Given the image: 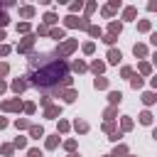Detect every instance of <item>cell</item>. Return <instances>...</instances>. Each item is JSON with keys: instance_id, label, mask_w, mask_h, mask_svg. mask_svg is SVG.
<instances>
[{"instance_id": "cell-7", "label": "cell", "mask_w": 157, "mask_h": 157, "mask_svg": "<svg viewBox=\"0 0 157 157\" xmlns=\"http://www.w3.org/2000/svg\"><path fill=\"white\" fill-rule=\"evenodd\" d=\"M27 86H29V83H27V78H25V76H17V78H12V83H10V88H12V93H15V96L25 93V91H27Z\"/></svg>"}, {"instance_id": "cell-28", "label": "cell", "mask_w": 157, "mask_h": 157, "mask_svg": "<svg viewBox=\"0 0 157 157\" xmlns=\"http://www.w3.org/2000/svg\"><path fill=\"white\" fill-rule=\"evenodd\" d=\"M86 32H88L91 42H93V39H101V37H103V29H101L98 25H88V29H86Z\"/></svg>"}, {"instance_id": "cell-23", "label": "cell", "mask_w": 157, "mask_h": 157, "mask_svg": "<svg viewBox=\"0 0 157 157\" xmlns=\"http://www.w3.org/2000/svg\"><path fill=\"white\" fill-rule=\"evenodd\" d=\"M132 128H135L132 118H130V115H120V132H130Z\"/></svg>"}, {"instance_id": "cell-9", "label": "cell", "mask_w": 157, "mask_h": 157, "mask_svg": "<svg viewBox=\"0 0 157 157\" xmlns=\"http://www.w3.org/2000/svg\"><path fill=\"white\" fill-rule=\"evenodd\" d=\"M137 17V7L135 5H125L123 7V17H120V22H132Z\"/></svg>"}, {"instance_id": "cell-50", "label": "cell", "mask_w": 157, "mask_h": 157, "mask_svg": "<svg viewBox=\"0 0 157 157\" xmlns=\"http://www.w3.org/2000/svg\"><path fill=\"white\" fill-rule=\"evenodd\" d=\"M7 74H10V64L7 61H0V78H5Z\"/></svg>"}, {"instance_id": "cell-55", "label": "cell", "mask_w": 157, "mask_h": 157, "mask_svg": "<svg viewBox=\"0 0 157 157\" xmlns=\"http://www.w3.org/2000/svg\"><path fill=\"white\" fill-rule=\"evenodd\" d=\"M7 125H10V123H7V118H2V115H0V130H5Z\"/></svg>"}, {"instance_id": "cell-45", "label": "cell", "mask_w": 157, "mask_h": 157, "mask_svg": "<svg viewBox=\"0 0 157 157\" xmlns=\"http://www.w3.org/2000/svg\"><path fill=\"white\" fill-rule=\"evenodd\" d=\"M88 25H91V17H83V15H81V17H78V27H76V29H83V32H86V29H88Z\"/></svg>"}, {"instance_id": "cell-33", "label": "cell", "mask_w": 157, "mask_h": 157, "mask_svg": "<svg viewBox=\"0 0 157 157\" xmlns=\"http://www.w3.org/2000/svg\"><path fill=\"white\" fill-rule=\"evenodd\" d=\"M101 130H103V132H108V135H113V132L118 130V123H115V120H105V123L101 125Z\"/></svg>"}, {"instance_id": "cell-24", "label": "cell", "mask_w": 157, "mask_h": 157, "mask_svg": "<svg viewBox=\"0 0 157 157\" xmlns=\"http://www.w3.org/2000/svg\"><path fill=\"white\" fill-rule=\"evenodd\" d=\"M69 130H71V123H69L66 118H59V120H56V135H66Z\"/></svg>"}, {"instance_id": "cell-59", "label": "cell", "mask_w": 157, "mask_h": 157, "mask_svg": "<svg viewBox=\"0 0 157 157\" xmlns=\"http://www.w3.org/2000/svg\"><path fill=\"white\" fill-rule=\"evenodd\" d=\"M128 157H135V155H128Z\"/></svg>"}, {"instance_id": "cell-27", "label": "cell", "mask_w": 157, "mask_h": 157, "mask_svg": "<svg viewBox=\"0 0 157 157\" xmlns=\"http://www.w3.org/2000/svg\"><path fill=\"white\" fill-rule=\"evenodd\" d=\"M78 27V17L76 15H66L64 17V29H76Z\"/></svg>"}, {"instance_id": "cell-21", "label": "cell", "mask_w": 157, "mask_h": 157, "mask_svg": "<svg viewBox=\"0 0 157 157\" xmlns=\"http://www.w3.org/2000/svg\"><path fill=\"white\" fill-rule=\"evenodd\" d=\"M108 103L118 108V105L123 103V91H108Z\"/></svg>"}, {"instance_id": "cell-4", "label": "cell", "mask_w": 157, "mask_h": 157, "mask_svg": "<svg viewBox=\"0 0 157 157\" xmlns=\"http://www.w3.org/2000/svg\"><path fill=\"white\" fill-rule=\"evenodd\" d=\"M22 103H25V101H22L20 96H17V98H7V101L0 103V110H2V113H20V110H22Z\"/></svg>"}, {"instance_id": "cell-40", "label": "cell", "mask_w": 157, "mask_h": 157, "mask_svg": "<svg viewBox=\"0 0 157 157\" xmlns=\"http://www.w3.org/2000/svg\"><path fill=\"white\" fill-rule=\"evenodd\" d=\"M29 32H32L29 22H17V34H29Z\"/></svg>"}, {"instance_id": "cell-53", "label": "cell", "mask_w": 157, "mask_h": 157, "mask_svg": "<svg viewBox=\"0 0 157 157\" xmlns=\"http://www.w3.org/2000/svg\"><path fill=\"white\" fill-rule=\"evenodd\" d=\"M27 157H44V155H42L39 147H29V150H27Z\"/></svg>"}, {"instance_id": "cell-1", "label": "cell", "mask_w": 157, "mask_h": 157, "mask_svg": "<svg viewBox=\"0 0 157 157\" xmlns=\"http://www.w3.org/2000/svg\"><path fill=\"white\" fill-rule=\"evenodd\" d=\"M64 76H69V61L56 56V59H49L44 66L29 71L25 78H27V83L34 86V88H44V91L52 88V91H54V88L61 83Z\"/></svg>"}, {"instance_id": "cell-16", "label": "cell", "mask_w": 157, "mask_h": 157, "mask_svg": "<svg viewBox=\"0 0 157 157\" xmlns=\"http://www.w3.org/2000/svg\"><path fill=\"white\" fill-rule=\"evenodd\" d=\"M59 142H61V140H59L56 132H54V135H44V150H56Z\"/></svg>"}, {"instance_id": "cell-18", "label": "cell", "mask_w": 157, "mask_h": 157, "mask_svg": "<svg viewBox=\"0 0 157 157\" xmlns=\"http://www.w3.org/2000/svg\"><path fill=\"white\" fill-rule=\"evenodd\" d=\"M120 32H123V22H120V20H110V22H108V34L120 37Z\"/></svg>"}, {"instance_id": "cell-5", "label": "cell", "mask_w": 157, "mask_h": 157, "mask_svg": "<svg viewBox=\"0 0 157 157\" xmlns=\"http://www.w3.org/2000/svg\"><path fill=\"white\" fill-rule=\"evenodd\" d=\"M54 96L61 98L64 103H74V101L78 98V91H76V88H64V91H54Z\"/></svg>"}, {"instance_id": "cell-11", "label": "cell", "mask_w": 157, "mask_h": 157, "mask_svg": "<svg viewBox=\"0 0 157 157\" xmlns=\"http://www.w3.org/2000/svg\"><path fill=\"white\" fill-rule=\"evenodd\" d=\"M34 15H37V7H34V5H20V17H22L25 22L32 20Z\"/></svg>"}, {"instance_id": "cell-17", "label": "cell", "mask_w": 157, "mask_h": 157, "mask_svg": "<svg viewBox=\"0 0 157 157\" xmlns=\"http://www.w3.org/2000/svg\"><path fill=\"white\" fill-rule=\"evenodd\" d=\"M128 155H130V150H128L125 142H118V145L113 147V152H110V157H128Z\"/></svg>"}, {"instance_id": "cell-26", "label": "cell", "mask_w": 157, "mask_h": 157, "mask_svg": "<svg viewBox=\"0 0 157 157\" xmlns=\"http://www.w3.org/2000/svg\"><path fill=\"white\" fill-rule=\"evenodd\" d=\"M137 76H152V64L150 61H140L137 64Z\"/></svg>"}, {"instance_id": "cell-12", "label": "cell", "mask_w": 157, "mask_h": 157, "mask_svg": "<svg viewBox=\"0 0 157 157\" xmlns=\"http://www.w3.org/2000/svg\"><path fill=\"white\" fill-rule=\"evenodd\" d=\"M47 37H52V39H56V42H64V39H66V29H64V27H49Z\"/></svg>"}, {"instance_id": "cell-57", "label": "cell", "mask_w": 157, "mask_h": 157, "mask_svg": "<svg viewBox=\"0 0 157 157\" xmlns=\"http://www.w3.org/2000/svg\"><path fill=\"white\" fill-rule=\"evenodd\" d=\"M5 39H7V34H5V29H0V44H2Z\"/></svg>"}, {"instance_id": "cell-2", "label": "cell", "mask_w": 157, "mask_h": 157, "mask_svg": "<svg viewBox=\"0 0 157 157\" xmlns=\"http://www.w3.org/2000/svg\"><path fill=\"white\" fill-rule=\"evenodd\" d=\"M78 49V39H64V42H59L56 44V49H54V56H59V59H66V56H71L74 52Z\"/></svg>"}, {"instance_id": "cell-43", "label": "cell", "mask_w": 157, "mask_h": 157, "mask_svg": "<svg viewBox=\"0 0 157 157\" xmlns=\"http://www.w3.org/2000/svg\"><path fill=\"white\" fill-rule=\"evenodd\" d=\"M101 42H103V44H108V49H110V47L118 42V37H115V34H103V37H101Z\"/></svg>"}, {"instance_id": "cell-19", "label": "cell", "mask_w": 157, "mask_h": 157, "mask_svg": "<svg viewBox=\"0 0 157 157\" xmlns=\"http://www.w3.org/2000/svg\"><path fill=\"white\" fill-rule=\"evenodd\" d=\"M96 76H103V71H105V61H101V59H93L91 61V66H88Z\"/></svg>"}, {"instance_id": "cell-60", "label": "cell", "mask_w": 157, "mask_h": 157, "mask_svg": "<svg viewBox=\"0 0 157 157\" xmlns=\"http://www.w3.org/2000/svg\"><path fill=\"white\" fill-rule=\"evenodd\" d=\"M103 157H110V155H103Z\"/></svg>"}, {"instance_id": "cell-35", "label": "cell", "mask_w": 157, "mask_h": 157, "mask_svg": "<svg viewBox=\"0 0 157 157\" xmlns=\"http://www.w3.org/2000/svg\"><path fill=\"white\" fill-rule=\"evenodd\" d=\"M103 118H105V120H115V118H118V108H115V105H108V108L103 110Z\"/></svg>"}, {"instance_id": "cell-46", "label": "cell", "mask_w": 157, "mask_h": 157, "mask_svg": "<svg viewBox=\"0 0 157 157\" xmlns=\"http://www.w3.org/2000/svg\"><path fill=\"white\" fill-rule=\"evenodd\" d=\"M47 32H49V27H44L42 22L37 25V29H34V37H47Z\"/></svg>"}, {"instance_id": "cell-51", "label": "cell", "mask_w": 157, "mask_h": 157, "mask_svg": "<svg viewBox=\"0 0 157 157\" xmlns=\"http://www.w3.org/2000/svg\"><path fill=\"white\" fill-rule=\"evenodd\" d=\"M39 105H42V108H47V105H52V96H49V93H44V96L39 98Z\"/></svg>"}, {"instance_id": "cell-38", "label": "cell", "mask_w": 157, "mask_h": 157, "mask_svg": "<svg viewBox=\"0 0 157 157\" xmlns=\"http://www.w3.org/2000/svg\"><path fill=\"white\" fill-rule=\"evenodd\" d=\"M81 52H83L86 56H91V54L96 52V42H83V44H81Z\"/></svg>"}, {"instance_id": "cell-14", "label": "cell", "mask_w": 157, "mask_h": 157, "mask_svg": "<svg viewBox=\"0 0 157 157\" xmlns=\"http://www.w3.org/2000/svg\"><path fill=\"white\" fill-rule=\"evenodd\" d=\"M132 54H135L137 59H147V56H150V49H147V44H142V42H137V44L132 47Z\"/></svg>"}, {"instance_id": "cell-49", "label": "cell", "mask_w": 157, "mask_h": 157, "mask_svg": "<svg viewBox=\"0 0 157 157\" xmlns=\"http://www.w3.org/2000/svg\"><path fill=\"white\" fill-rule=\"evenodd\" d=\"M108 140H110V142H113V145H118V142H120V140H123V132H120V130H115V132H113V135H108Z\"/></svg>"}, {"instance_id": "cell-42", "label": "cell", "mask_w": 157, "mask_h": 157, "mask_svg": "<svg viewBox=\"0 0 157 157\" xmlns=\"http://www.w3.org/2000/svg\"><path fill=\"white\" fill-rule=\"evenodd\" d=\"M12 147H15V150H25V147H27V137L17 135V137H15V142H12Z\"/></svg>"}, {"instance_id": "cell-20", "label": "cell", "mask_w": 157, "mask_h": 157, "mask_svg": "<svg viewBox=\"0 0 157 157\" xmlns=\"http://www.w3.org/2000/svg\"><path fill=\"white\" fill-rule=\"evenodd\" d=\"M108 86H110V81H108L105 76H96V78H93V88H96V91H108Z\"/></svg>"}, {"instance_id": "cell-58", "label": "cell", "mask_w": 157, "mask_h": 157, "mask_svg": "<svg viewBox=\"0 0 157 157\" xmlns=\"http://www.w3.org/2000/svg\"><path fill=\"white\" fill-rule=\"evenodd\" d=\"M66 157H81V155H78V152H69Z\"/></svg>"}, {"instance_id": "cell-6", "label": "cell", "mask_w": 157, "mask_h": 157, "mask_svg": "<svg viewBox=\"0 0 157 157\" xmlns=\"http://www.w3.org/2000/svg\"><path fill=\"white\" fill-rule=\"evenodd\" d=\"M123 61V52L120 49H115V47H110L108 52H105V64H113V66H118Z\"/></svg>"}, {"instance_id": "cell-36", "label": "cell", "mask_w": 157, "mask_h": 157, "mask_svg": "<svg viewBox=\"0 0 157 157\" xmlns=\"http://www.w3.org/2000/svg\"><path fill=\"white\" fill-rule=\"evenodd\" d=\"M76 145H78V142H76V137H69V140H64V142H61V147H64L66 152H76Z\"/></svg>"}, {"instance_id": "cell-41", "label": "cell", "mask_w": 157, "mask_h": 157, "mask_svg": "<svg viewBox=\"0 0 157 157\" xmlns=\"http://www.w3.org/2000/svg\"><path fill=\"white\" fill-rule=\"evenodd\" d=\"M29 125H32V123H29L27 118H17V120H15V128H17V130H29Z\"/></svg>"}, {"instance_id": "cell-10", "label": "cell", "mask_w": 157, "mask_h": 157, "mask_svg": "<svg viewBox=\"0 0 157 157\" xmlns=\"http://www.w3.org/2000/svg\"><path fill=\"white\" fill-rule=\"evenodd\" d=\"M56 22H59V15H56L54 10H49V12L42 15V25H44V27H56Z\"/></svg>"}, {"instance_id": "cell-25", "label": "cell", "mask_w": 157, "mask_h": 157, "mask_svg": "<svg viewBox=\"0 0 157 157\" xmlns=\"http://www.w3.org/2000/svg\"><path fill=\"white\" fill-rule=\"evenodd\" d=\"M71 128H74V130H76V132H78V135H86V132H88V123H86V120H83V118H76V120H74V125H71Z\"/></svg>"}, {"instance_id": "cell-39", "label": "cell", "mask_w": 157, "mask_h": 157, "mask_svg": "<svg viewBox=\"0 0 157 157\" xmlns=\"http://www.w3.org/2000/svg\"><path fill=\"white\" fill-rule=\"evenodd\" d=\"M0 152H2L5 157H12V155H15V147H12V142H2V145H0Z\"/></svg>"}, {"instance_id": "cell-15", "label": "cell", "mask_w": 157, "mask_h": 157, "mask_svg": "<svg viewBox=\"0 0 157 157\" xmlns=\"http://www.w3.org/2000/svg\"><path fill=\"white\" fill-rule=\"evenodd\" d=\"M69 71H76V74H83V71H88V64H86L83 59H74V61L69 64Z\"/></svg>"}, {"instance_id": "cell-30", "label": "cell", "mask_w": 157, "mask_h": 157, "mask_svg": "<svg viewBox=\"0 0 157 157\" xmlns=\"http://www.w3.org/2000/svg\"><path fill=\"white\" fill-rule=\"evenodd\" d=\"M96 10H98V2H93V0L91 2H83V17H91Z\"/></svg>"}, {"instance_id": "cell-54", "label": "cell", "mask_w": 157, "mask_h": 157, "mask_svg": "<svg viewBox=\"0 0 157 157\" xmlns=\"http://www.w3.org/2000/svg\"><path fill=\"white\" fill-rule=\"evenodd\" d=\"M150 44H155V47H157V32H150Z\"/></svg>"}, {"instance_id": "cell-13", "label": "cell", "mask_w": 157, "mask_h": 157, "mask_svg": "<svg viewBox=\"0 0 157 157\" xmlns=\"http://www.w3.org/2000/svg\"><path fill=\"white\" fill-rule=\"evenodd\" d=\"M27 132H29V140H42V137L47 135V132H44V128H42V125H37V123H32Z\"/></svg>"}, {"instance_id": "cell-22", "label": "cell", "mask_w": 157, "mask_h": 157, "mask_svg": "<svg viewBox=\"0 0 157 157\" xmlns=\"http://www.w3.org/2000/svg\"><path fill=\"white\" fill-rule=\"evenodd\" d=\"M140 101L150 108V105H155V103H157V93H155V91H145V93L140 96Z\"/></svg>"}, {"instance_id": "cell-31", "label": "cell", "mask_w": 157, "mask_h": 157, "mask_svg": "<svg viewBox=\"0 0 157 157\" xmlns=\"http://www.w3.org/2000/svg\"><path fill=\"white\" fill-rule=\"evenodd\" d=\"M137 32L150 34V32H152V22H150V20H140V22H137Z\"/></svg>"}, {"instance_id": "cell-44", "label": "cell", "mask_w": 157, "mask_h": 157, "mask_svg": "<svg viewBox=\"0 0 157 157\" xmlns=\"http://www.w3.org/2000/svg\"><path fill=\"white\" fill-rule=\"evenodd\" d=\"M135 74V69L132 66H120V78H128L130 81V76Z\"/></svg>"}, {"instance_id": "cell-34", "label": "cell", "mask_w": 157, "mask_h": 157, "mask_svg": "<svg viewBox=\"0 0 157 157\" xmlns=\"http://www.w3.org/2000/svg\"><path fill=\"white\" fill-rule=\"evenodd\" d=\"M22 113H25V115H34V113H37V103H32V101L22 103Z\"/></svg>"}, {"instance_id": "cell-52", "label": "cell", "mask_w": 157, "mask_h": 157, "mask_svg": "<svg viewBox=\"0 0 157 157\" xmlns=\"http://www.w3.org/2000/svg\"><path fill=\"white\" fill-rule=\"evenodd\" d=\"M10 52H12V47H10V44H5V42H2V44H0V56H2V59H5V56H7V54H10Z\"/></svg>"}, {"instance_id": "cell-3", "label": "cell", "mask_w": 157, "mask_h": 157, "mask_svg": "<svg viewBox=\"0 0 157 157\" xmlns=\"http://www.w3.org/2000/svg\"><path fill=\"white\" fill-rule=\"evenodd\" d=\"M34 42H37V37H34V32H29V34H25V37H22V42L15 47V52H17V54H22V56H29V54H32V49H34Z\"/></svg>"}, {"instance_id": "cell-32", "label": "cell", "mask_w": 157, "mask_h": 157, "mask_svg": "<svg viewBox=\"0 0 157 157\" xmlns=\"http://www.w3.org/2000/svg\"><path fill=\"white\" fill-rule=\"evenodd\" d=\"M130 86H132L135 91H140V88L145 86V78H142V76H137V74H132V76H130Z\"/></svg>"}, {"instance_id": "cell-47", "label": "cell", "mask_w": 157, "mask_h": 157, "mask_svg": "<svg viewBox=\"0 0 157 157\" xmlns=\"http://www.w3.org/2000/svg\"><path fill=\"white\" fill-rule=\"evenodd\" d=\"M7 25H10V15H7L5 10H0V29H2V27H7Z\"/></svg>"}, {"instance_id": "cell-29", "label": "cell", "mask_w": 157, "mask_h": 157, "mask_svg": "<svg viewBox=\"0 0 157 157\" xmlns=\"http://www.w3.org/2000/svg\"><path fill=\"white\" fill-rule=\"evenodd\" d=\"M137 120H140L142 125H152V123H155V115H152L150 110H142V113L137 115Z\"/></svg>"}, {"instance_id": "cell-8", "label": "cell", "mask_w": 157, "mask_h": 157, "mask_svg": "<svg viewBox=\"0 0 157 157\" xmlns=\"http://www.w3.org/2000/svg\"><path fill=\"white\" fill-rule=\"evenodd\" d=\"M42 115H44L47 120H59V118H61V105H59V103H52V105L44 108Z\"/></svg>"}, {"instance_id": "cell-48", "label": "cell", "mask_w": 157, "mask_h": 157, "mask_svg": "<svg viewBox=\"0 0 157 157\" xmlns=\"http://www.w3.org/2000/svg\"><path fill=\"white\" fill-rule=\"evenodd\" d=\"M105 7H110L113 12H118V10H123V2H120V0H110V2L105 5Z\"/></svg>"}, {"instance_id": "cell-56", "label": "cell", "mask_w": 157, "mask_h": 157, "mask_svg": "<svg viewBox=\"0 0 157 157\" xmlns=\"http://www.w3.org/2000/svg\"><path fill=\"white\" fill-rule=\"evenodd\" d=\"M7 91V83H5V78H0V96Z\"/></svg>"}, {"instance_id": "cell-37", "label": "cell", "mask_w": 157, "mask_h": 157, "mask_svg": "<svg viewBox=\"0 0 157 157\" xmlns=\"http://www.w3.org/2000/svg\"><path fill=\"white\" fill-rule=\"evenodd\" d=\"M83 10V0H74L71 5H69V15H76V12H81Z\"/></svg>"}]
</instances>
